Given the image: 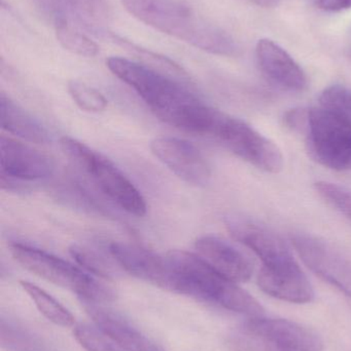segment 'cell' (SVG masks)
<instances>
[{"mask_svg": "<svg viewBox=\"0 0 351 351\" xmlns=\"http://www.w3.org/2000/svg\"><path fill=\"white\" fill-rule=\"evenodd\" d=\"M73 335L76 341L87 351H124L96 325H76Z\"/></svg>", "mask_w": 351, "mask_h": 351, "instance_id": "obj_25", "label": "cell"}, {"mask_svg": "<svg viewBox=\"0 0 351 351\" xmlns=\"http://www.w3.org/2000/svg\"><path fill=\"white\" fill-rule=\"evenodd\" d=\"M113 75L130 86L163 123L188 133L210 137L220 111L165 73L125 58L106 61Z\"/></svg>", "mask_w": 351, "mask_h": 351, "instance_id": "obj_1", "label": "cell"}, {"mask_svg": "<svg viewBox=\"0 0 351 351\" xmlns=\"http://www.w3.org/2000/svg\"><path fill=\"white\" fill-rule=\"evenodd\" d=\"M69 253L82 269L93 276L103 280H111L117 276V269L115 265L94 250L84 245H72L69 247Z\"/></svg>", "mask_w": 351, "mask_h": 351, "instance_id": "obj_22", "label": "cell"}, {"mask_svg": "<svg viewBox=\"0 0 351 351\" xmlns=\"http://www.w3.org/2000/svg\"><path fill=\"white\" fill-rule=\"evenodd\" d=\"M166 256L170 266L171 292L249 317L264 315L263 306L257 299L216 271L197 254L171 251Z\"/></svg>", "mask_w": 351, "mask_h": 351, "instance_id": "obj_2", "label": "cell"}, {"mask_svg": "<svg viewBox=\"0 0 351 351\" xmlns=\"http://www.w3.org/2000/svg\"><path fill=\"white\" fill-rule=\"evenodd\" d=\"M226 227L239 243L251 249L263 262V267L280 269L297 264L284 239L266 225L243 215H229Z\"/></svg>", "mask_w": 351, "mask_h": 351, "instance_id": "obj_10", "label": "cell"}, {"mask_svg": "<svg viewBox=\"0 0 351 351\" xmlns=\"http://www.w3.org/2000/svg\"><path fill=\"white\" fill-rule=\"evenodd\" d=\"M60 145L66 156L90 176L99 190L113 204L133 216H146V198L131 180L109 158L68 136L61 138Z\"/></svg>", "mask_w": 351, "mask_h": 351, "instance_id": "obj_6", "label": "cell"}, {"mask_svg": "<svg viewBox=\"0 0 351 351\" xmlns=\"http://www.w3.org/2000/svg\"><path fill=\"white\" fill-rule=\"evenodd\" d=\"M152 154L185 183L206 186L212 170L205 156L191 142L175 137H159L150 142Z\"/></svg>", "mask_w": 351, "mask_h": 351, "instance_id": "obj_11", "label": "cell"}, {"mask_svg": "<svg viewBox=\"0 0 351 351\" xmlns=\"http://www.w3.org/2000/svg\"><path fill=\"white\" fill-rule=\"evenodd\" d=\"M10 253L25 269L76 293L82 302L103 304L115 299V293L107 285L62 258L21 243H12Z\"/></svg>", "mask_w": 351, "mask_h": 351, "instance_id": "obj_5", "label": "cell"}, {"mask_svg": "<svg viewBox=\"0 0 351 351\" xmlns=\"http://www.w3.org/2000/svg\"><path fill=\"white\" fill-rule=\"evenodd\" d=\"M210 137L260 170L276 174L284 168L278 146L241 119L222 112Z\"/></svg>", "mask_w": 351, "mask_h": 351, "instance_id": "obj_8", "label": "cell"}, {"mask_svg": "<svg viewBox=\"0 0 351 351\" xmlns=\"http://www.w3.org/2000/svg\"><path fill=\"white\" fill-rule=\"evenodd\" d=\"M109 254L120 268L154 286L171 291V272L167 256L129 243L113 241Z\"/></svg>", "mask_w": 351, "mask_h": 351, "instance_id": "obj_13", "label": "cell"}, {"mask_svg": "<svg viewBox=\"0 0 351 351\" xmlns=\"http://www.w3.org/2000/svg\"><path fill=\"white\" fill-rule=\"evenodd\" d=\"M256 55L262 72L280 88L294 92H302L306 88V74L278 43L270 39H261L258 41Z\"/></svg>", "mask_w": 351, "mask_h": 351, "instance_id": "obj_14", "label": "cell"}, {"mask_svg": "<svg viewBox=\"0 0 351 351\" xmlns=\"http://www.w3.org/2000/svg\"><path fill=\"white\" fill-rule=\"evenodd\" d=\"M321 106L333 109L351 121V90L342 86H332L321 94Z\"/></svg>", "mask_w": 351, "mask_h": 351, "instance_id": "obj_27", "label": "cell"}, {"mask_svg": "<svg viewBox=\"0 0 351 351\" xmlns=\"http://www.w3.org/2000/svg\"><path fill=\"white\" fill-rule=\"evenodd\" d=\"M82 303L95 325L124 351H164L120 313L101 304Z\"/></svg>", "mask_w": 351, "mask_h": 351, "instance_id": "obj_15", "label": "cell"}, {"mask_svg": "<svg viewBox=\"0 0 351 351\" xmlns=\"http://www.w3.org/2000/svg\"><path fill=\"white\" fill-rule=\"evenodd\" d=\"M237 351H324L321 336L296 322L249 317L232 339Z\"/></svg>", "mask_w": 351, "mask_h": 351, "instance_id": "obj_7", "label": "cell"}, {"mask_svg": "<svg viewBox=\"0 0 351 351\" xmlns=\"http://www.w3.org/2000/svg\"><path fill=\"white\" fill-rule=\"evenodd\" d=\"M20 284L23 290L34 302L39 313L47 317L49 322L63 328H69L74 325L73 315L59 301L47 294L45 290L32 282H25V280H22Z\"/></svg>", "mask_w": 351, "mask_h": 351, "instance_id": "obj_21", "label": "cell"}, {"mask_svg": "<svg viewBox=\"0 0 351 351\" xmlns=\"http://www.w3.org/2000/svg\"><path fill=\"white\" fill-rule=\"evenodd\" d=\"M56 35L62 47L80 57L92 58L99 53V47L88 36L74 30L69 25L57 27Z\"/></svg>", "mask_w": 351, "mask_h": 351, "instance_id": "obj_24", "label": "cell"}, {"mask_svg": "<svg viewBox=\"0 0 351 351\" xmlns=\"http://www.w3.org/2000/svg\"><path fill=\"white\" fill-rule=\"evenodd\" d=\"M1 177L14 181L47 179L55 171L53 158L19 140L0 137Z\"/></svg>", "mask_w": 351, "mask_h": 351, "instance_id": "obj_12", "label": "cell"}, {"mask_svg": "<svg viewBox=\"0 0 351 351\" xmlns=\"http://www.w3.org/2000/svg\"><path fill=\"white\" fill-rule=\"evenodd\" d=\"M258 285L274 298L296 304H306L315 298L313 285L299 264L280 269L262 267Z\"/></svg>", "mask_w": 351, "mask_h": 351, "instance_id": "obj_17", "label": "cell"}, {"mask_svg": "<svg viewBox=\"0 0 351 351\" xmlns=\"http://www.w3.org/2000/svg\"><path fill=\"white\" fill-rule=\"evenodd\" d=\"M292 243L305 265L351 300V261L331 243L315 235L296 233Z\"/></svg>", "mask_w": 351, "mask_h": 351, "instance_id": "obj_9", "label": "cell"}, {"mask_svg": "<svg viewBox=\"0 0 351 351\" xmlns=\"http://www.w3.org/2000/svg\"><path fill=\"white\" fill-rule=\"evenodd\" d=\"M122 2L130 14L156 30L207 53L236 55L238 47L230 35L198 16L181 0H122Z\"/></svg>", "mask_w": 351, "mask_h": 351, "instance_id": "obj_3", "label": "cell"}, {"mask_svg": "<svg viewBox=\"0 0 351 351\" xmlns=\"http://www.w3.org/2000/svg\"><path fill=\"white\" fill-rule=\"evenodd\" d=\"M0 123L6 133L30 143L45 144L49 141L47 128L4 93L0 96Z\"/></svg>", "mask_w": 351, "mask_h": 351, "instance_id": "obj_18", "label": "cell"}, {"mask_svg": "<svg viewBox=\"0 0 351 351\" xmlns=\"http://www.w3.org/2000/svg\"><path fill=\"white\" fill-rule=\"evenodd\" d=\"M68 93L73 102L87 112H102L109 104L102 93L78 80H71L68 84Z\"/></svg>", "mask_w": 351, "mask_h": 351, "instance_id": "obj_23", "label": "cell"}, {"mask_svg": "<svg viewBox=\"0 0 351 351\" xmlns=\"http://www.w3.org/2000/svg\"><path fill=\"white\" fill-rule=\"evenodd\" d=\"M317 193L338 212L351 221V189L330 182L315 183Z\"/></svg>", "mask_w": 351, "mask_h": 351, "instance_id": "obj_26", "label": "cell"}, {"mask_svg": "<svg viewBox=\"0 0 351 351\" xmlns=\"http://www.w3.org/2000/svg\"><path fill=\"white\" fill-rule=\"evenodd\" d=\"M0 342L8 351H52L41 338L12 317L0 319Z\"/></svg>", "mask_w": 351, "mask_h": 351, "instance_id": "obj_19", "label": "cell"}, {"mask_svg": "<svg viewBox=\"0 0 351 351\" xmlns=\"http://www.w3.org/2000/svg\"><path fill=\"white\" fill-rule=\"evenodd\" d=\"M251 1L255 2L258 5L269 8V6H273L278 4V0H251Z\"/></svg>", "mask_w": 351, "mask_h": 351, "instance_id": "obj_30", "label": "cell"}, {"mask_svg": "<svg viewBox=\"0 0 351 351\" xmlns=\"http://www.w3.org/2000/svg\"><path fill=\"white\" fill-rule=\"evenodd\" d=\"M65 2L87 30L98 36L109 34L106 0H65Z\"/></svg>", "mask_w": 351, "mask_h": 351, "instance_id": "obj_20", "label": "cell"}, {"mask_svg": "<svg viewBox=\"0 0 351 351\" xmlns=\"http://www.w3.org/2000/svg\"><path fill=\"white\" fill-rule=\"evenodd\" d=\"M286 125L306 140L309 156L326 168L351 171V121L327 107L286 112Z\"/></svg>", "mask_w": 351, "mask_h": 351, "instance_id": "obj_4", "label": "cell"}, {"mask_svg": "<svg viewBox=\"0 0 351 351\" xmlns=\"http://www.w3.org/2000/svg\"><path fill=\"white\" fill-rule=\"evenodd\" d=\"M319 4L328 12H340L351 8V0H319Z\"/></svg>", "mask_w": 351, "mask_h": 351, "instance_id": "obj_29", "label": "cell"}, {"mask_svg": "<svg viewBox=\"0 0 351 351\" xmlns=\"http://www.w3.org/2000/svg\"><path fill=\"white\" fill-rule=\"evenodd\" d=\"M195 249L204 261L235 282H247L253 276L251 260L220 237L205 235L195 241Z\"/></svg>", "mask_w": 351, "mask_h": 351, "instance_id": "obj_16", "label": "cell"}, {"mask_svg": "<svg viewBox=\"0 0 351 351\" xmlns=\"http://www.w3.org/2000/svg\"><path fill=\"white\" fill-rule=\"evenodd\" d=\"M33 2L43 18L51 22L55 28L67 24L64 0H33Z\"/></svg>", "mask_w": 351, "mask_h": 351, "instance_id": "obj_28", "label": "cell"}]
</instances>
